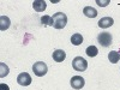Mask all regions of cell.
<instances>
[{"label":"cell","mask_w":120,"mask_h":90,"mask_svg":"<svg viewBox=\"0 0 120 90\" xmlns=\"http://www.w3.org/2000/svg\"><path fill=\"white\" fill-rule=\"evenodd\" d=\"M72 67L78 72H83L88 68V63L86 60L82 56H76L73 60H72Z\"/></svg>","instance_id":"2"},{"label":"cell","mask_w":120,"mask_h":90,"mask_svg":"<svg viewBox=\"0 0 120 90\" xmlns=\"http://www.w3.org/2000/svg\"><path fill=\"white\" fill-rule=\"evenodd\" d=\"M0 29L3 30H7L8 28H10V24H11V22H10V18L8 17H6V16H1L0 17Z\"/></svg>","instance_id":"11"},{"label":"cell","mask_w":120,"mask_h":90,"mask_svg":"<svg viewBox=\"0 0 120 90\" xmlns=\"http://www.w3.org/2000/svg\"><path fill=\"white\" fill-rule=\"evenodd\" d=\"M113 23H114V21H113L112 17H103L98 21V26L102 28V29H107L109 26H112Z\"/></svg>","instance_id":"7"},{"label":"cell","mask_w":120,"mask_h":90,"mask_svg":"<svg viewBox=\"0 0 120 90\" xmlns=\"http://www.w3.org/2000/svg\"><path fill=\"white\" fill-rule=\"evenodd\" d=\"M65 58H66V53L63 51V49H56L55 52H53V59H54V61H56V63L64 61Z\"/></svg>","instance_id":"9"},{"label":"cell","mask_w":120,"mask_h":90,"mask_svg":"<svg viewBox=\"0 0 120 90\" xmlns=\"http://www.w3.org/2000/svg\"><path fill=\"white\" fill-rule=\"evenodd\" d=\"M112 41H113V36L107 31L98 34V36H97V42L102 47H109L112 45Z\"/></svg>","instance_id":"3"},{"label":"cell","mask_w":120,"mask_h":90,"mask_svg":"<svg viewBox=\"0 0 120 90\" xmlns=\"http://www.w3.org/2000/svg\"><path fill=\"white\" fill-rule=\"evenodd\" d=\"M0 66H1V73H0V77L4 78L5 76H7V75H8V67H7L4 63L0 64Z\"/></svg>","instance_id":"16"},{"label":"cell","mask_w":120,"mask_h":90,"mask_svg":"<svg viewBox=\"0 0 120 90\" xmlns=\"http://www.w3.org/2000/svg\"><path fill=\"white\" fill-rule=\"evenodd\" d=\"M83 13L86 17H89V18H95L97 16V11H96L94 7H91V6H85L83 8Z\"/></svg>","instance_id":"10"},{"label":"cell","mask_w":120,"mask_h":90,"mask_svg":"<svg viewBox=\"0 0 120 90\" xmlns=\"http://www.w3.org/2000/svg\"><path fill=\"white\" fill-rule=\"evenodd\" d=\"M0 90H10V88H8V85H7V84L1 83V84H0Z\"/></svg>","instance_id":"18"},{"label":"cell","mask_w":120,"mask_h":90,"mask_svg":"<svg viewBox=\"0 0 120 90\" xmlns=\"http://www.w3.org/2000/svg\"><path fill=\"white\" fill-rule=\"evenodd\" d=\"M53 26L55 29H63L65 28L66 23H67V17L65 13L63 12H56L53 15Z\"/></svg>","instance_id":"1"},{"label":"cell","mask_w":120,"mask_h":90,"mask_svg":"<svg viewBox=\"0 0 120 90\" xmlns=\"http://www.w3.org/2000/svg\"><path fill=\"white\" fill-rule=\"evenodd\" d=\"M33 71H34V73H35L37 77H42V76H45V75L47 73L48 67H47V65H46L43 61H37V63H35L34 66H33Z\"/></svg>","instance_id":"4"},{"label":"cell","mask_w":120,"mask_h":90,"mask_svg":"<svg viewBox=\"0 0 120 90\" xmlns=\"http://www.w3.org/2000/svg\"><path fill=\"white\" fill-rule=\"evenodd\" d=\"M70 83H71V86L76 90H79V89H82L85 84V81H84V78L81 77V76H73L71 78V81H70Z\"/></svg>","instance_id":"6"},{"label":"cell","mask_w":120,"mask_h":90,"mask_svg":"<svg viewBox=\"0 0 120 90\" xmlns=\"http://www.w3.org/2000/svg\"><path fill=\"white\" fill-rule=\"evenodd\" d=\"M41 23L45 24V25L53 26V18L51 16H43V17H41Z\"/></svg>","instance_id":"15"},{"label":"cell","mask_w":120,"mask_h":90,"mask_svg":"<svg viewBox=\"0 0 120 90\" xmlns=\"http://www.w3.org/2000/svg\"><path fill=\"white\" fill-rule=\"evenodd\" d=\"M17 82H18L19 85H22V86H28V85L31 84V77H30V75L26 73V72H22V73L18 75Z\"/></svg>","instance_id":"5"},{"label":"cell","mask_w":120,"mask_h":90,"mask_svg":"<svg viewBox=\"0 0 120 90\" xmlns=\"http://www.w3.org/2000/svg\"><path fill=\"white\" fill-rule=\"evenodd\" d=\"M108 59H109V61H111L112 64H116L119 60H120V53L116 52V51L109 52V54H108Z\"/></svg>","instance_id":"12"},{"label":"cell","mask_w":120,"mask_h":90,"mask_svg":"<svg viewBox=\"0 0 120 90\" xmlns=\"http://www.w3.org/2000/svg\"><path fill=\"white\" fill-rule=\"evenodd\" d=\"M33 7L37 12H43L46 10V7H47V5H46L45 0H35V1L33 3Z\"/></svg>","instance_id":"8"},{"label":"cell","mask_w":120,"mask_h":90,"mask_svg":"<svg viewBox=\"0 0 120 90\" xmlns=\"http://www.w3.org/2000/svg\"><path fill=\"white\" fill-rule=\"evenodd\" d=\"M71 42L72 45L75 46H79V45H82L83 43V36L81 34H73L71 36Z\"/></svg>","instance_id":"13"},{"label":"cell","mask_w":120,"mask_h":90,"mask_svg":"<svg viewBox=\"0 0 120 90\" xmlns=\"http://www.w3.org/2000/svg\"><path fill=\"white\" fill-rule=\"evenodd\" d=\"M96 4L98 6H107L109 4V0H106V1H101V0H96Z\"/></svg>","instance_id":"17"},{"label":"cell","mask_w":120,"mask_h":90,"mask_svg":"<svg viewBox=\"0 0 120 90\" xmlns=\"http://www.w3.org/2000/svg\"><path fill=\"white\" fill-rule=\"evenodd\" d=\"M85 53H86L88 56L94 58V56H96V55L98 54V49H97V47H95V46H89V47L86 48Z\"/></svg>","instance_id":"14"}]
</instances>
